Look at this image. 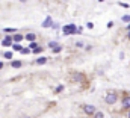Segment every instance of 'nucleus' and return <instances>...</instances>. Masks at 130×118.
I'll return each mask as SVG.
<instances>
[{
	"instance_id": "1",
	"label": "nucleus",
	"mask_w": 130,
	"mask_h": 118,
	"mask_svg": "<svg viewBox=\"0 0 130 118\" xmlns=\"http://www.w3.org/2000/svg\"><path fill=\"white\" fill-rule=\"evenodd\" d=\"M62 32H64L65 36L74 35V33H77V27H76V24H74V23H70V24H65V26L62 27Z\"/></svg>"
},
{
	"instance_id": "2",
	"label": "nucleus",
	"mask_w": 130,
	"mask_h": 118,
	"mask_svg": "<svg viewBox=\"0 0 130 118\" xmlns=\"http://www.w3.org/2000/svg\"><path fill=\"white\" fill-rule=\"evenodd\" d=\"M117 100H118V94H117V92H107L106 97H104L106 105H115Z\"/></svg>"
},
{
	"instance_id": "3",
	"label": "nucleus",
	"mask_w": 130,
	"mask_h": 118,
	"mask_svg": "<svg viewBox=\"0 0 130 118\" xmlns=\"http://www.w3.org/2000/svg\"><path fill=\"white\" fill-rule=\"evenodd\" d=\"M83 112H85L86 115H94L95 106H92V105H85V106H83Z\"/></svg>"
},
{
	"instance_id": "4",
	"label": "nucleus",
	"mask_w": 130,
	"mask_h": 118,
	"mask_svg": "<svg viewBox=\"0 0 130 118\" xmlns=\"http://www.w3.org/2000/svg\"><path fill=\"white\" fill-rule=\"evenodd\" d=\"M2 46H3V47H11V46H12V36H9V35L5 36L3 41H2Z\"/></svg>"
},
{
	"instance_id": "5",
	"label": "nucleus",
	"mask_w": 130,
	"mask_h": 118,
	"mask_svg": "<svg viewBox=\"0 0 130 118\" xmlns=\"http://www.w3.org/2000/svg\"><path fill=\"white\" fill-rule=\"evenodd\" d=\"M24 39V35H20L18 32H15V35H12V43H21Z\"/></svg>"
},
{
	"instance_id": "6",
	"label": "nucleus",
	"mask_w": 130,
	"mask_h": 118,
	"mask_svg": "<svg viewBox=\"0 0 130 118\" xmlns=\"http://www.w3.org/2000/svg\"><path fill=\"white\" fill-rule=\"evenodd\" d=\"M24 39H27L29 43H32V41H36V35H35L33 32H29V33H26V35H24Z\"/></svg>"
},
{
	"instance_id": "7",
	"label": "nucleus",
	"mask_w": 130,
	"mask_h": 118,
	"mask_svg": "<svg viewBox=\"0 0 130 118\" xmlns=\"http://www.w3.org/2000/svg\"><path fill=\"white\" fill-rule=\"evenodd\" d=\"M123 108L130 109V95H124V98H123Z\"/></svg>"
},
{
	"instance_id": "8",
	"label": "nucleus",
	"mask_w": 130,
	"mask_h": 118,
	"mask_svg": "<svg viewBox=\"0 0 130 118\" xmlns=\"http://www.w3.org/2000/svg\"><path fill=\"white\" fill-rule=\"evenodd\" d=\"M51 24H53V23H51V17H47V18H45V21L43 23V27L47 29V27H51Z\"/></svg>"
},
{
	"instance_id": "9",
	"label": "nucleus",
	"mask_w": 130,
	"mask_h": 118,
	"mask_svg": "<svg viewBox=\"0 0 130 118\" xmlns=\"http://www.w3.org/2000/svg\"><path fill=\"white\" fill-rule=\"evenodd\" d=\"M11 47H12V50H14V52H20V50L23 49V46H21L20 43H12V46H11Z\"/></svg>"
},
{
	"instance_id": "10",
	"label": "nucleus",
	"mask_w": 130,
	"mask_h": 118,
	"mask_svg": "<svg viewBox=\"0 0 130 118\" xmlns=\"http://www.w3.org/2000/svg\"><path fill=\"white\" fill-rule=\"evenodd\" d=\"M47 62V58H44V56H40L38 59H36V64H38V65H44Z\"/></svg>"
},
{
	"instance_id": "11",
	"label": "nucleus",
	"mask_w": 130,
	"mask_h": 118,
	"mask_svg": "<svg viewBox=\"0 0 130 118\" xmlns=\"http://www.w3.org/2000/svg\"><path fill=\"white\" fill-rule=\"evenodd\" d=\"M20 53H21V55H30V53H32V50H30L29 47H23V49L20 50Z\"/></svg>"
},
{
	"instance_id": "12",
	"label": "nucleus",
	"mask_w": 130,
	"mask_h": 118,
	"mask_svg": "<svg viewBox=\"0 0 130 118\" xmlns=\"http://www.w3.org/2000/svg\"><path fill=\"white\" fill-rule=\"evenodd\" d=\"M11 65H12V68H20L21 67V61H12Z\"/></svg>"
},
{
	"instance_id": "13",
	"label": "nucleus",
	"mask_w": 130,
	"mask_h": 118,
	"mask_svg": "<svg viewBox=\"0 0 130 118\" xmlns=\"http://www.w3.org/2000/svg\"><path fill=\"white\" fill-rule=\"evenodd\" d=\"M94 118H104V114L100 112V111H95L94 112Z\"/></svg>"
},
{
	"instance_id": "14",
	"label": "nucleus",
	"mask_w": 130,
	"mask_h": 118,
	"mask_svg": "<svg viewBox=\"0 0 130 118\" xmlns=\"http://www.w3.org/2000/svg\"><path fill=\"white\" fill-rule=\"evenodd\" d=\"M43 50H44V47H40V46H38V47H36V49H33L32 52H33L35 55H40V53H43Z\"/></svg>"
},
{
	"instance_id": "15",
	"label": "nucleus",
	"mask_w": 130,
	"mask_h": 118,
	"mask_svg": "<svg viewBox=\"0 0 130 118\" xmlns=\"http://www.w3.org/2000/svg\"><path fill=\"white\" fill-rule=\"evenodd\" d=\"M83 79V76L82 74H73V80H77V82H80Z\"/></svg>"
},
{
	"instance_id": "16",
	"label": "nucleus",
	"mask_w": 130,
	"mask_h": 118,
	"mask_svg": "<svg viewBox=\"0 0 130 118\" xmlns=\"http://www.w3.org/2000/svg\"><path fill=\"white\" fill-rule=\"evenodd\" d=\"M3 32H6V33H15L17 29H14V27H6V29H3Z\"/></svg>"
},
{
	"instance_id": "17",
	"label": "nucleus",
	"mask_w": 130,
	"mask_h": 118,
	"mask_svg": "<svg viewBox=\"0 0 130 118\" xmlns=\"http://www.w3.org/2000/svg\"><path fill=\"white\" fill-rule=\"evenodd\" d=\"M51 52H53V53H61V52H62V46H56L54 49H51Z\"/></svg>"
},
{
	"instance_id": "18",
	"label": "nucleus",
	"mask_w": 130,
	"mask_h": 118,
	"mask_svg": "<svg viewBox=\"0 0 130 118\" xmlns=\"http://www.w3.org/2000/svg\"><path fill=\"white\" fill-rule=\"evenodd\" d=\"M3 58H6V59H12V52H3Z\"/></svg>"
},
{
	"instance_id": "19",
	"label": "nucleus",
	"mask_w": 130,
	"mask_h": 118,
	"mask_svg": "<svg viewBox=\"0 0 130 118\" xmlns=\"http://www.w3.org/2000/svg\"><path fill=\"white\" fill-rule=\"evenodd\" d=\"M36 47H38L36 41H32V43H29V49H30V50H33V49H36Z\"/></svg>"
},
{
	"instance_id": "20",
	"label": "nucleus",
	"mask_w": 130,
	"mask_h": 118,
	"mask_svg": "<svg viewBox=\"0 0 130 118\" xmlns=\"http://www.w3.org/2000/svg\"><path fill=\"white\" fill-rule=\"evenodd\" d=\"M121 20H123L124 23H130V15H123V17H121Z\"/></svg>"
},
{
	"instance_id": "21",
	"label": "nucleus",
	"mask_w": 130,
	"mask_h": 118,
	"mask_svg": "<svg viewBox=\"0 0 130 118\" xmlns=\"http://www.w3.org/2000/svg\"><path fill=\"white\" fill-rule=\"evenodd\" d=\"M56 46H59V44H58L56 41H50V43H48V47H50V49H54Z\"/></svg>"
},
{
	"instance_id": "22",
	"label": "nucleus",
	"mask_w": 130,
	"mask_h": 118,
	"mask_svg": "<svg viewBox=\"0 0 130 118\" xmlns=\"http://www.w3.org/2000/svg\"><path fill=\"white\" fill-rule=\"evenodd\" d=\"M76 47H79V49H82V47H85V44H83L82 41H77V43H76Z\"/></svg>"
},
{
	"instance_id": "23",
	"label": "nucleus",
	"mask_w": 130,
	"mask_h": 118,
	"mask_svg": "<svg viewBox=\"0 0 130 118\" xmlns=\"http://www.w3.org/2000/svg\"><path fill=\"white\" fill-rule=\"evenodd\" d=\"M86 27L88 29H94V23H86Z\"/></svg>"
},
{
	"instance_id": "24",
	"label": "nucleus",
	"mask_w": 130,
	"mask_h": 118,
	"mask_svg": "<svg viewBox=\"0 0 130 118\" xmlns=\"http://www.w3.org/2000/svg\"><path fill=\"white\" fill-rule=\"evenodd\" d=\"M120 6H121V8H129V5H127V3H123V2L120 3Z\"/></svg>"
},
{
	"instance_id": "25",
	"label": "nucleus",
	"mask_w": 130,
	"mask_h": 118,
	"mask_svg": "<svg viewBox=\"0 0 130 118\" xmlns=\"http://www.w3.org/2000/svg\"><path fill=\"white\" fill-rule=\"evenodd\" d=\"M62 89H64V86H62V85H61V86H58V88H56V92H61V91H62Z\"/></svg>"
},
{
	"instance_id": "26",
	"label": "nucleus",
	"mask_w": 130,
	"mask_h": 118,
	"mask_svg": "<svg viewBox=\"0 0 130 118\" xmlns=\"http://www.w3.org/2000/svg\"><path fill=\"white\" fill-rule=\"evenodd\" d=\"M112 26H114V21H109V23H107V27H109V29L112 27Z\"/></svg>"
},
{
	"instance_id": "27",
	"label": "nucleus",
	"mask_w": 130,
	"mask_h": 118,
	"mask_svg": "<svg viewBox=\"0 0 130 118\" xmlns=\"http://www.w3.org/2000/svg\"><path fill=\"white\" fill-rule=\"evenodd\" d=\"M2 68H3V62H2V61H0V70H2Z\"/></svg>"
},
{
	"instance_id": "28",
	"label": "nucleus",
	"mask_w": 130,
	"mask_h": 118,
	"mask_svg": "<svg viewBox=\"0 0 130 118\" xmlns=\"http://www.w3.org/2000/svg\"><path fill=\"white\" fill-rule=\"evenodd\" d=\"M20 2H21V3H24V2H27V0H20Z\"/></svg>"
},
{
	"instance_id": "29",
	"label": "nucleus",
	"mask_w": 130,
	"mask_h": 118,
	"mask_svg": "<svg viewBox=\"0 0 130 118\" xmlns=\"http://www.w3.org/2000/svg\"><path fill=\"white\" fill-rule=\"evenodd\" d=\"M127 118H130V112H129V114H127Z\"/></svg>"
},
{
	"instance_id": "30",
	"label": "nucleus",
	"mask_w": 130,
	"mask_h": 118,
	"mask_svg": "<svg viewBox=\"0 0 130 118\" xmlns=\"http://www.w3.org/2000/svg\"><path fill=\"white\" fill-rule=\"evenodd\" d=\"M100 2H106V0H100Z\"/></svg>"
},
{
	"instance_id": "31",
	"label": "nucleus",
	"mask_w": 130,
	"mask_h": 118,
	"mask_svg": "<svg viewBox=\"0 0 130 118\" xmlns=\"http://www.w3.org/2000/svg\"><path fill=\"white\" fill-rule=\"evenodd\" d=\"M129 95H130V94H129Z\"/></svg>"
}]
</instances>
